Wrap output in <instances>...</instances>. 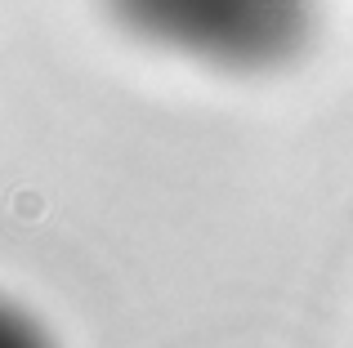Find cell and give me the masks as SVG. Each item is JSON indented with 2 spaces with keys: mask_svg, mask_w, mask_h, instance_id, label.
<instances>
[{
  "mask_svg": "<svg viewBox=\"0 0 353 348\" xmlns=\"http://www.w3.org/2000/svg\"><path fill=\"white\" fill-rule=\"evenodd\" d=\"M121 32L219 72H268L313 36V0H103Z\"/></svg>",
  "mask_w": 353,
  "mask_h": 348,
  "instance_id": "6da1fadb",
  "label": "cell"
},
{
  "mask_svg": "<svg viewBox=\"0 0 353 348\" xmlns=\"http://www.w3.org/2000/svg\"><path fill=\"white\" fill-rule=\"evenodd\" d=\"M0 348H50V340H45V331L32 317H23L9 304H0Z\"/></svg>",
  "mask_w": 353,
  "mask_h": 348,
  "instance_id": "7a4b0ae2",
  "label": "cell"
}]
</instances>
